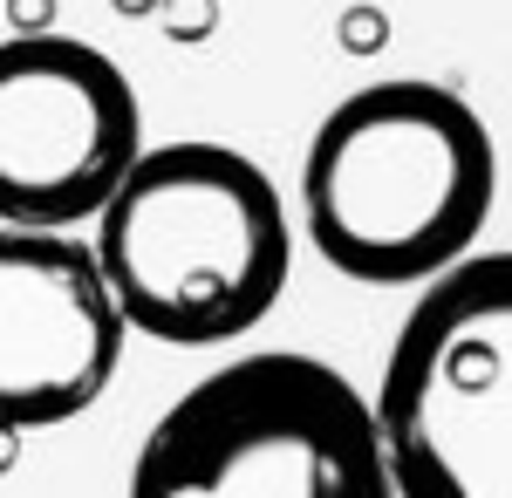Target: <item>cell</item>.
Here are the masks:
<instances>
[{
    "label": "cell",
    "mask_w": 512,
    "mask_h": 498,
    "mask_svg": "<svg viewBox=\"0 0 512 498\" xmlns=\"http://www.w3.org/2000/svg\"><path fill=\"white\" fill-rule=\"evenodd\" d=\"M123 335L130 328L82 239L0 226V437L55 430L103 403Z\"/></svg>",
    "instance_id": "6"
},
{
    "label": "cell",
    "mask_w": 512,
    "mask_h": 498,
    "mask_svg": "<svg viewBox=\"0 0 512 498\" xmlns=\"http://www.w3.org/2000/svg\"><path fill=\"white\" fill-rule=\"evenodd\" d=\"M96 267L123 328L171 348H219L287 294L294 226L274 178L233 144L137 151L96 212Z\"/></svg>",
    "instance_id": "2"
},
{
    "label": "cell",
    "mask_w": 512,
    "mask_h": 498,
    "mask_svg": "<svg viewBox=\"0 0 512 498\" xmlns=\"http://www.w3.org/2000/svg\"><path fill=\"white\" fill-rule=\"evenodd\" d=\"M369 417L396 498H512V253L424 280Z\"/></svg>",
    "instance_id": "4"
},
{
    "label": "cell",
    "mask_w": 512,
    "mask_h": 498,
    "mask_svg": "<svg viewBox=\"0 0 512 498\" xmlns=\"http://www.w3.org/2000/svg\"><path fill=\"white\" fill-rule=\"evenodd\" d=\"M499 198L485 116L444 82H369L321 116L301 164L315 253L362 287H424L472 253Z\"/></svg>",
    "instance_id": "1"
},
{
    "label": "cell",
    "mask_w": 512,
    "mask_h": 498,
    "mask_svg": "<svg viewBox=\"0 0 512 498\" xmlns=\"http://www.w3.org/2000/svg\"><path fill=\"white\" fill-rule=\"evenodd\" d=\"M144 151L137 89L76 35L0 41V226L69 232Z\"/></svg>",
    "instance_id": "5"
},
{
    "label": "cell",
    "mask_w": 512,
    "mask_h": 498,
    "mask_svg": "<svg viewBox=\"0 0 512 498\" xmlns=\"http://www.w3.org/2000/svg\"><path fill=\"white\" fill-rule=\"evenodd\" d=\"M123 498H396L369 396L301 348L192 383L137 444Z\"/></svg>",
    "instance_id": "3"
}]
</instances>
